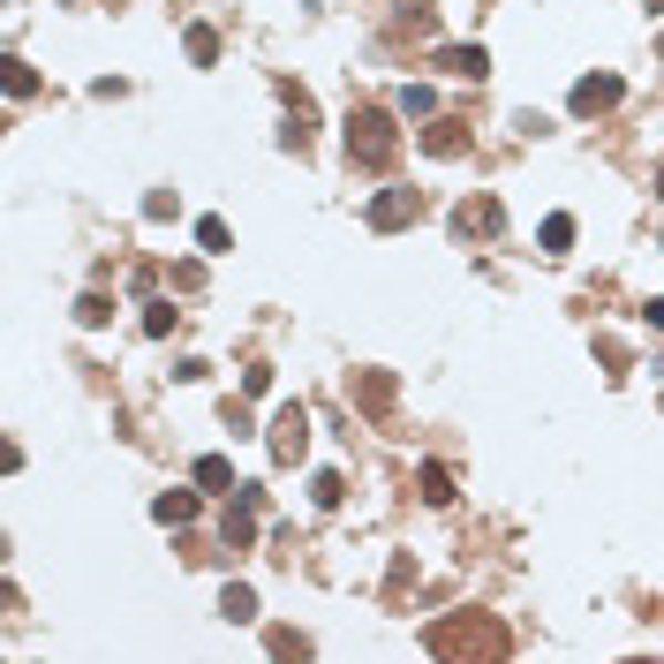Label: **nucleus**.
I'll use <instances>...</instances> for the list:
<instances>
[{"label":"nucleus","instance_id":"b1692460","mask_svg":"<svg viewBox=\"0 0 664 664\" xmlns=\"http://www.w3.org/2000/svg\"><path fill=\"white\" fill-rule=\"evenodd\" d=\"M39 91V69H23V61H8V98H31Z\"/></svg>","mask_w":664,"mask_h":664},{"label":"nucleus","instance_id":"7ed1b4c3","mask_svg":"<svg viewBox=\"0 0 664 664\" xmlns=\"http://www.w3.org/2000/svg\"><path fill=\"white\" fill-rule=\"evenodd\" d=\"M272 91H280V106H288V128H280V144H288L294 159H302V152H310V128H318V98H310V91H302L294 76H280Z\"/></svg>","mask_w":664,"mask_h":664},{"label":"nucleus","instance_id":"a878e982","mask_svg":"<svg viewBox=\"0 0 664 664\" xmlns=\"http://www.w3.org/2000/svg\"><path fill=\"white\" fill-rule=\"evenodd\" d=\"M642 325H650V332H664V294H650V302H642Z\"/></svg>","mask_w":664,"mask_h":664},{"label":"nucleus","instance_id":"1a4fd4ad","mask_svg":"<svg viewBox=\"0 0 664 664\" xmlns=\"http://www.w3.org/2000/svg\"><path fill=\"white\" fill-rule=\"evenodd\" d=\"M347 401H355L363 415H393V401H401V377H393V371H355Z\"/></svg>","mask_w":664,"mask_h":664},{"label":"nucleus","instance_id":"dca6fc26","mask_svg":"<svg viewBox=\"0 0 664 664\" xmlns=\"http://www.w3.org/2000/svg\"><path fill=\"white\" fill-rule=\"evenodd\" d=\"M415 484H423V498H430V506H454V468L423 460V476H415Z\"/></svg>","mask_w":664,"mask_h":664},{"label":"nucleus","instance_id":"f257e3e1","mask_svg":"<svg viewBox=\"0 0 664 664\" xmlns=\"http://www.w3.org/2000/svg\"><path fill=\"white\" fill-rule=\"evenodd\" d=\"M430 657H513V634L498 612H446V620L423 634Z\"/></svg>","mask_w":664,"mask_h":664},{"label":"nucleus","instance_id":"4be33fe9","mask_svg":"<svg viewBox=\"0 0 664 664\" xmlns=\"http://www.w3.org/2000/svg\"><path fill=\"white\" fill-rule=\"evenodd\" d=\"M144 332L166 340V332H174V302H144Z\"/></svg>","mask_w":664,"mask_h":664},{"label":"nucleus","instance_id":"a211bd4d","mask_svg":"<svg viewBox=\"0 0 664 664\" xmlns=\"http://www.w3.org/2000/svg\"><path fill=\"white\" fill-rule=\"evenodd\" d=\"M189 61H197V69H211V61H219V31H211V23H189Z\"/></svg>","mask_w":664,"mask_h":664},{"label":"nucleus","instance_id":"f3484780","mask_svg":"<svg viewBox=\"0 0 664 664\" xmlns=\"http://www.w3.org/2000/svg\"><path fill=\"white\" fill-rule=\"evenodd\" d=\"M197 484H205V491H235V460L205 454V460H197Z\"/></svg>","mask_w":664,"mask_h":664},{"label":"nucleus","instance_id":"f03ea898","mask_svg":"<svg viewBox=\"0 0 664 664\" xmlns=\"http://www.w3.org/2000/svg\"><path fill=\"white\" fill-rule=\"evenodd\" d=\"M401 159V122L385 106H347V166L355 174H385Z\"/></svg>","mask_w":664,"mask_h":664},{"label":"nucleus","instance_id":"ddd939ff","mask_svg":"<svg viewBox=\"0 0 664 664\" xmlns=\"http://www.w3.org/2000/svg\"><path fill=\"white\" fill-rule=\"evenodd\" d=\"M152 521H166V529H189V521H197V491H159V498H152Z\"/></svg>","mask_w":664,"mask_h":664},{"label":"nucleus","instance_id":"6ab92c4d","mask_svg":"<svg viewBox=\"0 0 664 664\" xmlns=\"http://www.w3.org/2000/svg\"><path fill=\"white\" fill-rule=\"evenodd\" d=\"M567 249H574V219L551 211V219H543V257H567Z\"/></svg>","mask_w":664,"mask_h":664},{"label":"nucleus","instance_id":"393cba45","mask_svg":"<svg viewBox=\"0 0 664 664\" xmlns=\"http://www.w3.org/2000/svg\"><path fill=\"white\" fill-rule=\"evenodd\" d=\"M272 657H310V642H302V634H288V626H280V634H272Z\"/></svg>","mask_w":664,"mask_h":664},{"label":"nucleus","instance_id":"20e7f679","mask_svg":"<svg viewBox=\"0 0 664 664\" xmlns=\"http://www.w3.org/2000/svg\"><path fill=\"white\" fill-rule=\"evenodd\" d=\"M264 446H272V460H280V468H294V460L310 454V408H302V401H288V408L272 415Z\"/></svg>","mask_w":664,"mask_h":664},{"label":"nucleus","instance_id":"423d86ee","mask_svg":"<svg viewBox=\"0 0 664 664\" xmlns=\"http://www.w3.org/2000/svg\"><path fill=\"white\" fill-rule=\"evenodd\" d=\"M363 219H371L377 235H401V227H415V219H423V189H377Z\"/></svg>","mask_w":664,"mask_h":664},{"label":"nucleus","instance_id":"39448f33","mask_svg":"<svg viewBox=\"0 0 664 664\" xmlns=\"http://www.w3.org/2000/svg\"><path fill=\"white\" fill-rule=\"evenodd\" d=\"M257 513H264V491H257V484H235L227 513H219V537H227V551H249V543H257Z\"/></svg>","mask_w":664,"mask_h":664},{"label":"nucleus","instance_id":"f8f14e48","mask_svg":"<svg viewBox=\"0 0 664 664\" xmlns=\"http://www.w3.org/2000/svg\"><path fill=\"white\" fill-rule=\"evenodd\" d=\"M438 69L460 83H484V69H491V53L484 45H438Z\"/></svg>","mask_w":664,"mask_h":664},{"label":"nucleus","instance_id":"6e6552de","mask_svg":"<svg viewBox=\"0 0 664 664\" xmlns=\"http://www.w3.org/2000/svg\"><path fill=\"white\" fill-rule=\"evenodd\" d=\"M498 227H506V205H498V197H468V205L454 211V235H460V242H491Z\"/></svg>","mask_w":664,"mask_h":664},{"label":"nucleus","instance_id":"4468645a","mask_svg":"<svg viewBox=\"0 0 664 664\" xmlns=\"http://www.w3.org/2000/svg\"><path fill=\"white\" fill-rule=\"evenodd\" d=\"M219 612H227L235 626H249L257 620V589H249V581H227V589H219Z\"/></svg>","mask_w":664,"mask_h":664},{"label":"nucleus","instance_id":"0eeeda50","mask_svg":"<svg viewBox=\"0 0 664 664\" xmlns=\"http://www.w3.org/2000/svg\"><path fill=\"white\" fill-rule=\"evenodd\" d=\"M620 98H626L620 76H581L574 91H567V114H574V122H596V114H612Z\"/></svg>","mask_w":664,"mask_h":664},{"label":"nucleus","instance_id":"bb28decb","mask_svg":"<svg viewBox=\"0 0 664 664\" xmlns=\"http://www.w3.org/2000/svg\"><path fill=\"white\" fill-rule=\"evenodd\" d=\"M642 8H650V15H664V0H642Z\"/></svg>","mask_w":664,"mask_h":664},{"label":"nucleus","instance_id":"aec40b11","mask_svg":"<svg viewBox=\"0 0 664 664\" xmlns=\"http://www.w3.org/2000/svg\"><path fill=\"white\" fill-rule=\"evenodd\" d=\"M227 242H235L227 219H197V249H205V257H227Z\"/></svg>","mask_w":664,"mask_h":664},{"label":"nucleus","instance_id":"412c9836","mask_svg":"<svg viewBox=\"0 0 664 664\" xmlns=\"http://www.w3.org/2000/svg\"><path fill=\"white\" fill-rule=\"evenodd\" d=\"M310 498H318V506H325V513H332V506L347 498V484H340V476H332V468H325V476H310Z\"/></svg>","mask_w":664,"mask_h":664},{"label":"nucleus","instance_id":"9d476101","mask_svg":"<svg viewBox=\"0 0 664 664\" xmlns=\"http://www.w3.org/2000/svg\"><path fill=\"white\" fill-rule=\"evenodd\" d=\"M415 144H423L430 159H460L476 136H468V122H430V128H415Z\"/></svg>","mask_w":664,"mask_h":664},{"label":"nucleus","instance_id":"c85d7f7f","mask_svg":"<svg viewBox=\"0 0 664 664\" xmlns=\"http://www.w3.org/2000/svg\"><path fill=\"white\" fill-rule=\"evenodd\" d=\"M657 61H664V31H657Z\"/></svg>","mask_w":664,"mask_h":664},{"label":"nucleus","instance_id":"cd10ccee","mask_svg":"<svg viewBox=\"0 0 664 664\" xmlns=\"http://www.w3.org/2000/svg\"><path fill=\"white\" fill-rule=\"evenodd\" d=\"M657 197H664V159H657Z\"/></svg>","mask_w":664,"mask_h":664},{"label":"nucleus","instance_id":"5701e85b","mask_svg":"<svg viewBox=\"0 0 664 664\" xmlns=\"http://www.w3.org/2000/svg\"><path fill=\"white\" fill-rule=\"evenodd\" d=\"M106 318H114V302H106V294H83V302H76V325H106Z\"/></svg>","mask_w":664,"mask_h":664},{"label":"nucleus","instance_id":"9b49d317","mask_svg":"<svg viewBox=\"0 0 664 664\" xmlns=\"http://www.w3.org/2000/svg\"><path fill=\"white\" fill-rule=\"evenodd\" d=\"M430 39L438 31V0H393V39Z\"/></svg>","mask_w":664,"mask_h":664},{"label":"nucleus","instance_id":"2eb2a0df","mask_svg":"<svg viewBox=\"0 0 664 664\" xmlns=\"http://www.w3.org/2000/svg\"><path fill=\"white\" fill-rule=\"evenodd\" d=\"M393 106H401L408 122H430V114H438V91H430V83H401V98H393Z\"/></svg>","mask_w":664,"mask_h":664}]
</instances>
